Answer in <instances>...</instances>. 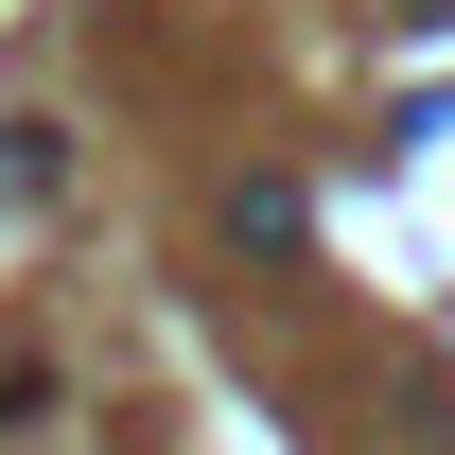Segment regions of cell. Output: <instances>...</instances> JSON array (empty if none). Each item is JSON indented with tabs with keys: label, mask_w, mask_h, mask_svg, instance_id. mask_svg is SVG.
Listing matches in <instances>:
<instances>
[{
	"label": "cell",
	"mask_w": 455,
	"mask_h": 455,
	"mask_svg": "<svg viewBox=\"0 0 455 455\" xmlns=\"http://www.w3.org/2000/svg\"><path fill=\"white\" fill-rule=\"evenodd\" d=\"M228 228H245V245H298L315 211H298V175H245V193H228Z\"/></svg>",
	"instance_id": "1"
},
{
	"label": "cell",
	"mask_w": 455,
	"mask_h": 455,
	"mask_svg": "<svg viewBox=\"0 0 455 455\" xmlns=\"http://www.w3.org/2000/svg\"><path fill=\"white\" fill-rule=\"evenodd\" d=\"M403 18H455V0H403Z\"/></svg>",
	"instance_id": "2"
}]
</instances>
